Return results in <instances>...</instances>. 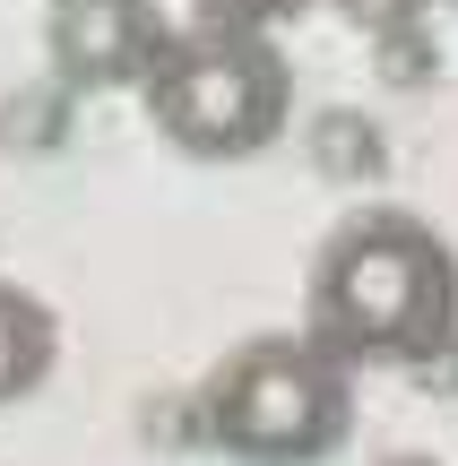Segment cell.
I'll list each match as a JSON object with an SVG mask.
<instances>
[{
	"label": "cell",
	"instance_id": "obj_1",
	"mask_svg": "<svg viewBox=\"0 0 458 466\" xmlns=\"http://www.w3.org/2000/svg\"><path fill=\"white\" fill-rule=\"evenodd\" d=\"M458 319V268L442 233L381 208L329 233L311 268V337L329 354H372V363H415Z\"/></svg>",
	"mask_w": 458,
	"mask_h": 466
},
{
	"label": "cell",
	"instance_id": "obj_2",
	"mask_svg": "<svg viewBox=\"0 0 458 466\" xmlns=\"http://www.w3.org/2000/svg\"><path fill=\"white\" fill-rule=\"evenodd\" d=\"M199 423L217 450H234L251 466H311L346 432L338 363H329V346H303V337H251L217 363Z\"/></svg>",
	"mask_w": 458,
	"mask_h": 466
},
{
	"label": "cell",
	"instance_id": "obj_3",
	"mask_svg": "<svg viewBox=\"0 0 458 466\" xmlns=\"http://www.w3.org/2000/svg\"><path fill=\"white\" fill-rule=\"evenodd\" d=\"M286 61L251 26H199L173 35V52L148 78V113L182 156H260L286 130Z\"/></svg>",
	"mask_w": 458,
	"mask_h": 466
},
{
	"label": "cell",
	"instance_id": "obj_4",
	"mask_svg": "<svg viewBox=\"0 0 458 466\" xmlns=\"http://www.w3.org/2000/svg\"><path fill=\"white\" fill-rule=\"evenodd\" d=\"M44 44H52L61 86H87V96H96V86L156 78L173 35H165V9H156V0H52Z\"/></svg>",
	"mask_w": 458,
	"mask_h": 466
},
{
	"label": "cell",
	"instance_id": "obj_5",
	"mask_svg": "<svg viewBox=\"0 0 458 466\" xmlns=\"http://www.w3.org/2000/svg\"><path fill=\"white\" fill-rule=\"evenodd\" d=\"M52 371V311L17 285H0V398H26Z\"/></svg>",
	"mask_w": 458,
	"mask_h": 466
},
{
	"label": "cell",
	"instance_id": "obj_6",
	"mask_svg": "<svg viewBox=\"0 0 458 466\" xmlns=\"http://www.w3.org/2000/svg\"><path fill=\"white\" fill-rule=\"evenodd\" d=\"M190 9H199L208 26H251V35H269L277 17H303L311 0H190Z\"/></svg>",
	"mask_w": 458,
	"mask_h": 466
},
{
	"label": "cell",
	"instance_id": "obj_7",
	"mask_svg": "<svg viewBox=\"0 0 458 466\" xmlns=\"http://www.w3.org/2000/svg\"><path fill=\"white\" fill-rule=\"evenodd\" d=\"M346 9H355V17H363V26H398V17H407V9H415V0H346Z\"/></svg>",
	"mask_w": 458,
	"mask_h": 466
}]
</instances>
